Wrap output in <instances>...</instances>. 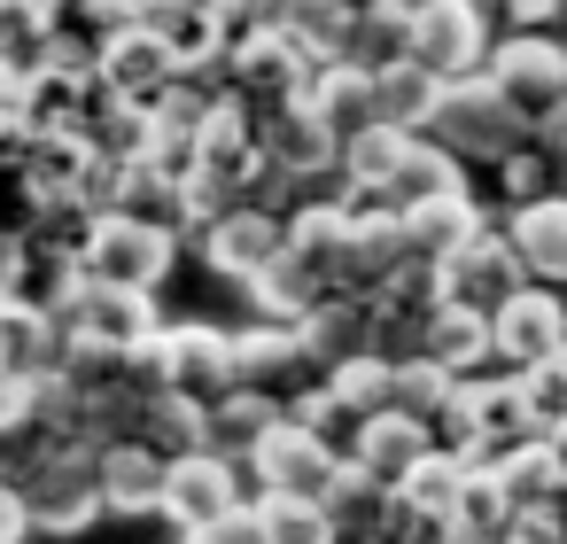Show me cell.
I'll list each match as a JSON object with an SVG mask.
<instances>
[{"instance_id": "cell-1", "label": "cell", "mask_w": 567, "mask_h": 544, "mask_svg": "<svg viewBox=\"0 0 567 544\" xmlns=\"http://www.w3.org/2000/svg\"><path fill=\"white\" fill-rule=\"evenodd\" d=\"M48 311L71 327V342H79V350H102V358H141V350H156V335H164V319H156V288L94 280L86 265L55 288V304H48Z\"/></svg>"}, {"instance_id": "cell-2", "label": "cell", "mask_w": 567, "mask_h": 544, "mask_svg": "<svg viewBox=\"0 0 567 544\" xmlns=\"http://www.w3.org/2000/svg\"><path fill=\"white\" fill-rule=\"evenodd\" d=\"M520 435H536V412H528V373H466L458 381V397H451V412H443V443L451 451H466L474 466H489L505 443H520Z\"/></svg>"}, {"instance_id": "cell-3", "label": "cell", "mask_w": 567, "mask_h": 544, "mask_svg": "<svg viewBox=\"0 0 567 544\" xmlns=\"http://www.w3.org/2000/svg\"><path fill=\"white\" fill-rule=\"evenodd\" d=\"M179 257V226L172 218H133V211H94L79 226V265L94 280H125V288H164Z\"/></svg>"}, {"instance_id": "cell-4", "label": "cell", "mask_w": 567, "mask_h": 544, "mask_svg": "<svg viewBox=\"0 0 567 544\" xmlns=\"http://www.w3.org/2000/svg\"><path fill=\"white\" fill-rule=\"evenodd\" d=\"M311 79H319V63L288 32H234V48H226V86L257 125L280 117V110H303Z\"/></svg>"}, {"instance_id": "cell-5", "label": "cell", "mask_w": 567, "mask_h": 544, "mask_svg": "<svg viewBox=\"0 0 567 544\" xmlns=\"http://www.w3.org/2000/svg\"><path fill=\"white\" fill-rule=\"evenodd\" d=\"M489 86H497L505 110L528 125V141H544V133L567 117V55H559L544 32H513V40H497V55H489Z\"/></svg>"}, {"instance_id": "cell-6", "label": "cell", "mask_w": 567, "mask_h": 544, "mask_svg": "<svg viewBox=\"0 0 567 544\" xmlns=\"http://www.w3.org/2000/svg\"><path fill=\"white\" fill-rule=\"evenodd\" d=\"M427 133H435L451 156H482V164H505V156L528 141V125L505 110V94L489 86V71H482V79H451Z\"/></svg>"}, {"instance_id": "cell-7", "label": "cell", "mask_w": 567, "mask_h": 544, "mask_svg": "<svg viewBox=\"0 0 567 544\" xmlns=\"http://www.w3.org/2000/svg\"><path fill=\"white\" fill-rule=\"evenodd\" d=\"M148 366H156L164 389H179V397H195V404H218V397L241 389V350H234V335H226V327H203V319L164 327L156 350H148Z\"/></svg>"}, {"instance_id": "cell-8", "label": "cell", "mask_w": 567, "mask_h": 544, "mask_svg": "<svg viewBox=\"0 0 567 544\" xmlns=\"http://www.w3.org/2000/svg\"><path fill=\"white\" fill-rule=\"evenodd\" d=\"M342 459L350 451H334L319 428H303V420H272L265 435H257V451H249V474H257V490H288V497H327V482L342 474Z\"/></svg>"}, {"instance_id": "cell-9", "label": "cell", "mask_w": 567, "mask_h": 544, "mask_svg": "<svg viewBox=\"0 0 567 544\" xmlns=\"http://www.w3.org/2000/svg\"><path fill=\"white\" fill-rule=\"evenodd\" d=\"M179 79H187V71H179V55H172V40H164L156 24H125V32L102 40V86H110V94H125V102H141V110H164Z\"/></svg>"}, {"instance_id": "cell-10", "label": "cell", "mask_w": 567, "mask_h": 544, "mask_svg": "<svg viewBox=\"0 0 567 544\" xmlns=\"http://www.w3.org/2000/svg\"><path fill=\"white\" fill-rule=\"evenodd\" d=\"M249 497H241V466L226 459V451H187V459H172V490H164V521L179 528V536H195V528H210V521H234Z\"/></svg>"}, {"instance_id": "cell-11", "label": "cell", "mask_w": 567, "mask_h": 544, "mask_svg": "<svg viewBox=\"0 0 567 544\" xmlns=\"http://www.w3.org/2000/svg\"><path fill=\"white\" fill-rule=\"evenodd\" d=\"M559 350H567V296H559V288L528 280L520 296L497 304V366L528 373V366H544V358H559Z\"/></svg>"}, {"instance_id": "cell-12", "label": "cell", "mask_w": 567, "mask_h": 544, "mask_svg": "<svg viewBox=\"0 0 567 544\" xmlns=\"http://www.w3.org/2000/svg\"><path fill=\"white\" fill-rule=\"evenodd\" d=\"M489 17H482V0H443V9H427L420 17V71H435L443 86L451 79H482L489 71Z\"/></svg>"}, {"instance_id": "cell-13", "label": "cell", "mask_w": 567, "mask_h": 544, "mask_svg": "<svg viewBox=\"0 0 567 544\" xmlns=\"http://www.w3.org/2000/svg\"><path fill=\"white\" fill-rule=\"evenodd\" d=\"M303 110L327 125V141H334L342 156H350V148H358L373 125H389V117H381V79H373L365 63H327V71L311 79Z\"/></svg>"}, {"instance_id": "cell-14", "label": "cell", "mask_w": 567, "mask_h": 544, "mask_svg": "<svg viewBox=\"0 0 567 544\" xmlns=\"http://www.w3.org/2000/svg\"><path fill=\"white\" fill-rule=\"evenodd\" d=\"M203 257H210V273H226V280L249 288L265 265L288 257V218L265 211V203H241V211H226V218L203 234Z\"/></svg>"}, {"instance_id": "cell-15", "label": "cell", "mask_w": 567, "mask_h": 544, "mask_svg": "<svg viewBox=\"0 0 567 544\" xmlns=\"http://www.w3.org/2000/svg\"><path fill=\"white\" fill-rule=\"evenodd\" d=\"M443 443V428L435 420H420V412H404V404H389V412H373V420H358V435H350V459L373 474V482H389V490H404L412 482V466L427 459Z\"/></svg>"}, {"instance_id": "cell-16", "label": "cell", "mask_w": 567, "mask_h": 544, "mask_svg": "<svg viewBox=\"0 0 567 544\" xmlns=\"http://www.w3.org/2000/svg\"><path fill=\"white\" fill-rule=\"evenodd\" d=\"M443 280H451V304H474V311H489V319H497V304L528 288V265H520L513 234L482 226V234H474V242L443 265Z\"/></svg>"}, {"instance_id": "cell-17", "label": "cell", "mask_w": 567, "mask_h": 544, "mask_svg": "<svg viewBox=\"0 0 567 544\" xmlns=\"http://www.w3.org/2000/svg\"><path fill=\"white\" fill-rule=\"evenodd\" d=\"M164 490H172V459L156 451V443H141V435H125V443H102V497H110V513H125V521H164Z\"/></svg>"}, {"instance_id": "cell-18", "label": "cell", "mask_w": 567, "mask_h": 544, "mask_svg": "<svg viewBox=\"0 0 567 544\" xmlns=\"http://www.w3.org/2000/svg\"><path fill=\"white\" fill-rule=\"evenodd\" d=\"M505 234H513V249H520L528 280L567 288V187H551V195H536V203H513Z\"/></svg>"}, {"instance_id": "cell-19", "label": "cell", "mask_w": 567, "mask_h": 544, "mask_svg": "<svg viewBox=\"0 0 567 544\" xmlns=\"http://www.w3.org/2000/svg\"><path fill=\"white\" fill-rule=\"evenodd\" d=\"M63 366H71V327L48 304L0 311V373H63Z\"/></svg>"}, {"instance_id": "cell-20", "label": "cell", "mask_w": 567, "mask_h": 544, "mask_svg": "<svg viewBox=\"0 0 567 544\" xmlns=\"http://www.w3.org/2000/svg\"><path fill=\"white\" fill-rule=\"evenodd\" d=\"M420 350L466 381V373L497 366V319H489V311H474V304H443V311L420 327Z\"/></svg>"}, {"instance_id": "cell-21", "label": "cell", "mask_w": 567, "mask_h": 544, "mask_svg": "<svg viewBox=\"0 0 567 544\" xmlns=\"http://www.w3.org/2000/svg\"><path fill=\"white\" fill-rule=\"evenodd\" d=\"M265 156H272V172H280L288 187H303V179H319V172H342V148L327 141V125H319L311 110L265 117Z\"/></svg>"}, {"instance_id": "cell-22", "label": "cell", "mask_w": 567, "mask_h": 544, "mask_svg": "<svg viewBox=\"0 0 567 544\" xmlns=\"http://www.w3.org/2000/svg\"><path fill=\"white\" fill-rule=\"evenodd\" d=\"M443 195H466V179H458V156L435 141V133H412V148H404V164H396V179H389V211H427V203H443Z\"/></svg>"}, {"instance_id": "cell-23", "label": "cell", "mask_w": 567, "mask_h": 544, "mask_svg": "<svg viewBox=\"0 0 567 544\" xmlns=\"http://www.w3.org/2000/svg\"><path fill=\"white\" fill-rule=\"evenodd\" d=\"M489 474L505 482V497L528 513V505H551L559 490H567V466H559V451H551V435H520V443H505L497 459H489Z\"/></svg>"}, {"instance_id": "cell-24", "label": "cell", "mask_w": 567, "mask_h": 544, "mask_svg": "<svg viewBox=\"0 0 567 544\" xmlns=\"http://www.w3.org/2000/svg\"><path fill=\"white\" fill-rule=\"evenodd\" d=\"M482 226H489V218H482V203H474V195H443V203H427V211H404L412 257H427V265H451Z\"/></svg>"}, {"instance_id": "cell-25", "label": "cell", "mask_w": 567, "mask_h": 544, "mask_svg": "<svg viewBox=\"0 0 567 544\" xmlns=\"http://www.w3.org/2000/svg\"><path fill=\"white\" fill-rule=\"evenodd\" d=\"M234 350H241V381H249V389H272V381H288V373H311L296 319H257V327L234 335Z\"/></svg>"}, {"instance_id": "cell-26", "label": "cell", "mask_w": 567, "mask_h": 544, "mask_svg": "<svg viewBox=\"0 0 567 544\" xmlns=\"http://www.w3.org/2000/svg\"><path fill=\"white\" fill-rule=\"evenodd\" d=\"M257 536L265 544H342V521L327 513V497H288V490H257L249 497Z\"/></svg>"}, {"instance_id": "cell-27", "label": "cell", "mask_w": 567, "mask_h": 544, "mask_svg": "<svg viewBox=\"0 0 567 544\" xmlns=\"http://www.w3.org/2000/svg\"><path fill=\"white\" fill-rule=\"evenodd\" d=\"M451 521H458V536H466V544H520V505L505 497V482H497L489 466H474V474H466V490H458Z\"/></svg>"}, {"instance_id": "cell-28", "label": "cell", "mask_w": 567, "mask_h": 544, "mask_svg": "<svg viewBox=\"0 0 567 544\" xmlns=\"http://www.w3.org/2000/svg\"><path fill=\"white\" fill-rule=\"evenodd\" d=\"M420 55V17L396 9V0H373V9H358V40H350V63L365 71H396Z\"/></svg>"}, {"instance_id": "cell-29", "label": "cell", "mask_w": 567, "mask_h": 544, "mask_svg": "<svg viewBox=\"0 0 567 544\" xmlns=\"http://www.w3.org/2000/svg\"><path fill=\"white\" fill-rule=\"evenodd\" d=\"M327 296H334V288H327V280H319V273H311L296 249L249 280V304H257V319H311Z\"/></svg>"}, {"instance_id": "cell-30", "label": "cell", "mask_w": 567, "mask_h": 544, "mask_svg": "<svg viewBox=\"0 0 567 544\" xmlns=\"http://www.w3.org/2000/svg\"><path fill=\"white\" fill-rule=\"evenodd\" d=\"M280 412H288V397H265V389H249V381H241L234 397H218V404H210V451L249 459V451H257V435H265Z\"/></svg>"}, {"instance_id": "cell-31", "label": "cell", "mask_w": 567, "mask_h": 544, "mask_svg": "<svg viewBox=\"0 0 567 544\" xmlns=\"http://www.w3.org/2000/svg\"><path fill=\"white\" fill-rule=\"evenodd\" d=\"M389 505H396V490L373 482L358 459H342V474L327 482V513L342 521V536H381L389 528Z\"/></svg>"}, {"instance_id": "cell-32", "label": "cell", "mask_w": 567, "mask_h": 544, "mask_svg": "<svg viewBox=\"0 0 567 544\" xmlns=\"http://www.w3.org/2000/svg\"><path fill=\"white\" fill-rule=\"evenodd\" d=\"M327 389L342 397V412H350V420H373V412H389V404H396V358L358 350V358H342V366L327 373Z\"/></svg>"}, {"instance_id": "cell-33", "label": "cell", "mask_w": 567, "mask_h": 544, "mask_svg": "<svg viewBox=\"0 0 567 544\" xmlns=\"http://www.w3.org/2000/svg\"><path fill=\"white\" fill-rule=\"evenodd\" d=\"M381 79V117L404 125V133H427L435 125V102H443V79L420 71V63H396V71H373Z\"/></svg>"}, {"instance_id": "cell-34", "label": "cell", "mask_w": 567, "mask_h": 544, "mask_svg": "<svg viewBox=\"0 0 567 544\" xmlns=\"http://www.w3.org/2000/svg\"><path fill=\"white\" fill-rule=\"evenodd\" d=\"M451 397H458V373H451V366H435L427 350L396 358V404H404V412H420V420H435V428H443Z\"/></svg>"}, {"instance_id": "cell-35", "label": "cell", "mask_w": 567, "mask_h": 544, "mask_svg": "<svg viewBox=\"0 0 567 544\" xmlns=\"http://www.w3.org/2000/svg\"><path fill=\"white\" fill-rule=\"evenodd\" d=\"M528 412H536V435H559L567 428V350L528 366Z\"/></svg>"}, {"instance_id": "cell-36", "label": "cell", "mask_w": 567, "mask_h": 544, "mask_svg": "<svg viewBox=\"0 0 567 544\" xmlns=\"http://www.w3.org/2000/svg\"><path fill=\"white\" fill-rule=\"evenodd\" d=\"M497 172H505L513 203H536V195H551V187H544V172H551V156H544V148H513V156H505Z\"/></svg>"}, {"instance_id": "cell-37", "label": "cell", "mask_w": 567, "mask_h": 544, "mask_svg": "<svg viewBox=\"0 0 567 544\" xmlns=\"http://www.w3.org/2000/svg\"><path fill=\"white\" fill-rule=\"evenodd\" d=\"M288 420H303V428H319V435H327V428L342 420V397L327 389V373H319V381H303V389L288 397Z\"/></svg>"}, {"instance_id": "cell-38", "label": "cell", "mask_w": 567, "mask_h": 544, "mask_svg": "<svg viewBox=\"0 0 567 544\" xmlns=\"http://www.w3.org/2000/svg\"><path fill=\"white\" fill-rule=\"evenodd\" d=\"M497 9H505L513 24H544V17L559 9V0H497Z\"/></svg>"}, {"instance_id": "cell-39", "label": "cell", "mask_w": 567, "mask_h": 544, "mask_svg": "<svg viewBox=\"0 0 567 544\" xmlns=\"http://www.w3.org/2000/svg\"><path fill=\"white\" fill-rule=\"evenodd\" d=\"M544 156H551V172H559V179H567V117H559V125H551V133H544Z\"/></svg>"}, {"instance_id": "cell-40", "label": "cell", "mask_w": 567, "mask_h": 544, "mask_svg": "<svg viewBox=\"0 0 567 544\" xmlns=\"http://www.w3.org/2000/svg\"><path fill=\"white\" fill-rule=\"evenodd\" d=\"M396 9H412V17H427V9H443V0H396Z\"/></svg>"}, {"instance_id": "cell-41", "label": "cell", "mask_w": 567, "mask_h": 544, "mask_svg": "<svg viewBox=\"0 0 567 544\" xmlns=\"http://www.w3.org/2000/svg\"><path fill=\"white\" fill-rule=\"evenodd\" d=\"M551 451H559V466H567V428H559V435H551Z\"/></svg>"}, {"instance_id": "cell-42", "label": "cell", "mask_w": 567, "mask_h": 544, "mask_svg": "<svg viewBox=\"0 0 567 544\" xmlns=\"http://www.w3.org/2000/svg\"><path fill=\"white\" fill-rule=\"evenodd\" d=\"M48 9H71V0H48Z\"/></svg>"}]
</instances>
